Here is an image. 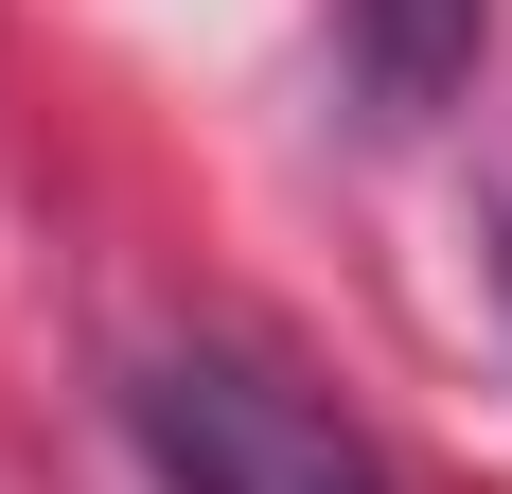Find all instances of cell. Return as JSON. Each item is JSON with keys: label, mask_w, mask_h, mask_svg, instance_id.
Listing matches in <instances>:
<instances>
[{"label": "cell", "mask_w": 512, "mask_h": 494, "mask_svg": "<svg viewBox=\"0 0 512 494\" xmlns=\"http://www.w3.org/2000/svg\"><path fill=\"white\" fill-rule=\"evenodd\" d=\"M124 442H142L159 494H407L389 442L318 389L301 353L230 336V318H195V336H159L124 371Z\"/></svg>", "instance_id": "obj_1"}, {"label": "cell", "mask_w": 512, "mask_h": 494, "mask_svg": "<svg viewBox=\"0 0 512 494\" xmlns=\"http://www.w3.org/2000/svg\"><path fill=\"white\" fill-rule=\"evenodd\" d=\"M336 36H354V89L389 106V124H424V106L477 71V36H495V0H336Z\"/></svg>", "instance_id": "obj_2"}]
</instances>
